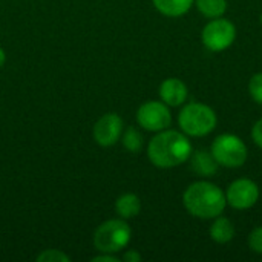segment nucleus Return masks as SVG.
<instances>
[{
  "mask_svg": "<svg viewBox=\"0 0 262 262\" xmlns=\"http://www.w3.org/2000/svg\"><path fill=\"white\" fill-rule=\"evenodd\" d=\"M192 143L184 132L164 129L149 141L147 157L155 167L172 169L184 164L192 155Z\"/></svg>",
  "mask_w": 262,
  "mask_h": 262,
  "instance_id": "nucleus-1",
  "label": "nucleus"
},
{
  "mask_svg": "<svg viewBox=\"0 0 262 262\" xmlns=\"http://www.w3.org/2000/svg\"><path fill=\"white\" fill-rule=\"evenodd\" d=\"M186 210L200 220H213L224 213L227 206L226 192L210 181H195L183 193Z\"/></svg>",
  "mask_w": 262,
  "mask_h": 262,
  "instance_id": "nucleus-2",
  "label": "nucleus"
},
{
  "mask_svg": "<svg viewBox=\"0 0 262 262\" xmlns=\"http://www.w3.org/2000/svg\"><path fill=\"white\" fill-rule=\"evenodd\" d=\"M216 123V112L210 106L198 101L187 103L178 115L181 132H184L187 137H206L215 130Z\"/></svg>",
  "mask_w": 262,
  "mask_h": 262,
  "instance_id": "nucleus-3",
  "label": "nucleus"
},
{
  "mask_svg": "<svg viewBox=\"0 0 262 262\" xmlns=\"http://www.w3.org/2000/svg\"><path fill=\"white\" fill-rule=\"evenodd\" d=\"M132 230L124 220H107L94 233V246L101 253H118L127 247Z\"/></svg>",
  "mask_w": 262,
  "mask_h": 262,
  "instance_id": "nucleus-4",
  "label": "nucleus"
},
{
  "mask_svg": "<svg viewBox=\"0 0 262 262\" xmlns=\"http://www.w3.org/2000/svg\"><path fill=\"white\" fill-rule=\"evenodd\" d=\"M210 152L216 163L227 169H238L244 166L249 157L246 143L233 134L218 135L210 146Z\"/></svg>",
  "mask_w": 262,
  "mask_h": 262,
  "instance_id": "nucleus-5",
  "label": "nucleus"
},
{
  "mask_svg": "<svg viewBox=\"0 0 262 262\" xmlns=\"http://www.w3.org/2000/svg\"><path fill=\"white\" fill-rule=\"evenodd\" d=\"M235 38H236V26L224 17L210 18V21L204 26L201 32L203 45L212 52L226 51L233 45Z\"/></svg>",
  "mask_w": 262,
  "mask_h": 262,
  "instance_id": "nucleus-6",
  "label": "nucleus"
},
{
  "mask_svg": "<svg viewBox=\"0 0 262 262\" xmlns=\"http://www.w3.org/2000/svg\"><path fill=\"white\" fill-rule=\"evenodd\" d=\"M137 121L149 132H160L169 129L172 123V114L169 106L163 101H146L138 107Z\"/></svg>",
  "mask_w": 262,
  "mask_h": 262,
  "instance_id": "nucleus-7",
  "label": "nucleus"
},
{
  "mask_svg": "<svg viewBox=\"0 0 262 262\" xmlns=\"http://www.w3.org/2000/svg\"><path fill=\"white\" fill-rule=\"evenodd\" d=\"M227 204L236 210L252 209L259 200V187L249 178L235 180L226 192Z\"/></svg>",
  "mask_w": 262,
  "mask_h": 262,
  "instance_id": "nucleus-8",
  "label": "nucleus"
},
{
  "mask_svg": "<svg viewBox=\"0 0 262 262\" xmlns=\"http://www.w3.org/2000/svg\"><path fill=\"white\" fill-rule=\"evenodd\" d=\"M121 134H123V120L117 114L103 115L94 126V138L103 147L114 146L121 138Z\"/></svg>",
  "mask_w": 262,
  "mask_h": 262,
  "instance_id": "nucleus-9",
  "label": "nucleus"
},
{
  "mask_svg": "<svg viewBox=\"0 0 262 262\" xmlns=\"http://www.w3.org/2000/svg\"><path fill=\"white\" fill-rule=\"evenodd\" d=\"M160 97L161 101L167 106L178 107L186 103L189 97V89L186 83L180 78H166L160 86Z\"/></svg>",
  "mask_w": 262,
  "mask_h": 262,
  "instance_id": "nucleus-10",
  "label": "nucleus"
},
{
  "mask_svg": "<svg viewBox=\"0 0 262 262\" xmlns=\"http://www.w3.org/2000/svg\"><path fill=\"white\" fill-rule=\"evenodd\" d=\"M189 160H190V167H192V170H193L198 177L210 178V177H213V175L218 172L220 164L216 163V160L213 158V155H212L210 150L200 149V150H196V152H192V155H190Z\"/></svg>",
  "mask_w": 262,
  "mask_h": 262,
  "instance_id": "nucleus-11",
  "label": "nucleus"
},
{
  "mask_svg": "<svg viewBox=\"0 0 262 262\" xmlns=\"http://www.w3.org/2000/svg\"><path fill=\"white\" fill-rule=\"evenodd\" d=\"M210 238L218 244H227L235 238V226L229 218L216 216L213 218V223L209 229Z\"/></svg>",
  "mask_w": 262,
  "mask_h": 262,
  "instance_id": "nucleus-12",
  "label": "nucleus"
},
{
  "mask_svg": "<svg viewBox=\"0 0 262 262\" xmlns=\"http://www.w3.org/2000/svg\"><path fill=\"white\" fill-rule=\"evenodd\" d=\"M155 8L166 17H181L187 14L195 0H152Z\"/></svg>",
  "mask_w": 262,
  "mask_h": 262,
  "instance_id": "nucleus-13",
  "label": "nucleus"
},
{
  "mask_svg": "<svg viewBox=\"0 0 262 262\" xmlns=\"http://www.w3.org/2000/svg\"><path fill=\"white\" fill-rule=\"evenodd\" d=\"M115 210L123 220L135 218L141 210V201L135 193H124L117 200Z\"/></svg>",
  "mask_w": 262,
  "mask_h": 262,
  "instance_id": "nucleus-14",
  "label": "nucleus"
},
{
  "mask_svg": "<svg viewBox=\"0 0 262 262\" xmlns=\"http://www.w3.org/2000/svg\"><path fill=\"white\" fill-rule=\"evenodd\" d=\"M196 9L207 18L223 17L227 11V0H195Z\"/></svg>",
  "mask_w": 262,
  "mask_h": 262,
  "instance_id": "nucleus-15",
  "label": "nucleus"
},
{
  "mask_svg": "<svg viewBox=\"0 0 262 262\" xmlns=\"http://www.w3.org/2000/svg\"><path fill=\"white\" fill-rule=\"evenodd\" d=\"M121 141H123V146L132 152V154H138L141 149H143V144H144V138L141 135V132L134 127V126H129L123 134H121Z\"/></svg>",
  "mask_w": 262,
  "mask_h": 262,
  "instance_id": "nucleus-16",
  "label": "nucleus"
},
{
  "mask_svg": "<svg viewBox=\"0 0 262 262\" xmlns=\"http://www.w3.org/2000/svg\"><path fill=\"white\" fill-rule=\"evenodd\" d=\"M249 94L250 97L262 106V72L255 74L249 81Z\"/></svg>",
  "mask_w": 262,
  "mask_h": 262,
  "instance_id": "nucleus-17",
  "label": "nucleus"
},
{
  "mask_svg": "<svg viewBox=\"0 0 262 262\" xmlns=\"http://www.w3.org/2000/svg\"><path fill=\"white\" fill-rule=\"evenodd\" d=\"M37 261L38 262H69L71 258L68 255H64L61 250H55V249H51V250H45L43 253H40L37 256Z\"/></svg>",
  "mask_w": 262,
  "mask_h": 262,
  "instance_id": "nucleus-18",
  "label": "nucleus"
},
{
  "mask_svg": "<svg viewBox=\"0 0 262 262\" xmlns=\"http://www.w3.org/2000/svg\"><path fill=\"white\" fill-rule=\"evenodd\" d=\"M249 247L255 253L262 255V227H256L249 235Z\"/></svg>",
  "mask_w": 262,
  "mask_h": 262,
  "instance_id": "nucleus-19",
  "label": "nucleus"
},
{
  "mask_svg": "<svg viewBox=\"0 0 262 262\" xmlns=\"http://www.w3.org/2000/svg\"><path fill=\"white\" fill-rule=\"evenodd\" d=\"M252 140L258 147L262 149V118H259L252 127Z\"/></svg>",
  "mask_w": 262,
  "mask_h": 262,
  "instance_id": "nucleus-20",
  "label": "nucleus"
},
{
  "mask_svg": "<svg viewBox=\"0 0 262 262\" xmlns=\"http://www.w3.org/2000/svg\"><path fill=\"white\" fill-rule=\"evenodd\" d=\"M120 259L114 256V253H101L98 256H94L92 262H118Z\"/></svg>",
  "mask_w": 262,
  "mask_h": 262,
  "instance_id": "nucleus-21",
  "label": "nucleus"
},
{
  "mask_svg": "<svg viewBox=\"0 0 262 262\" xmlns=\"http://www.w3.org/2000/svg\"><path fill=\"white\" fill-rule=\"evenodd\" d=\"M123 259L126 262H140L141 261V255L137 250H129V252L124 253Z\"/></svg>",
  "mask_w": 262,
  "mask_h": 262,
  "instance_id": "nucleus-22",
  "label": "nucleus"
},
{
  "mask_svg": "<svg viewBox=\"0 0 262 262\" xmlns=\"http://www.w3.org/2000/svg\"><path fill=\"white\" fill-rule=\"evenodd\" d=\"M5 61H6V54H5V51L0 48V68H3Z\"/></svg>",
  "mask_w": 262,
  "mask_h": 262,
  "instance_id": "nucleus-23",
  "label": "nucleus"
},
{
  "mask_svg": "<svg viewBox=\"0 0 262 262\" xmlns=\"http://www.w3.org/2000/svg\"><path fill=\"white\" fill-rule=\"evenodd\" d=\"M261 23H262V14H261Z\"/></svg>",
  "mask_w": 262,
  "mask_h": 262,
  "instance_id": "nucleus-24",
  "label": "nucleus"
}]
</instances>
